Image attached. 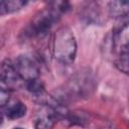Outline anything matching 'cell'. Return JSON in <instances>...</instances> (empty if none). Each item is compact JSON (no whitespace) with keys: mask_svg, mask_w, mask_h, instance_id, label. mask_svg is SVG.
Listing matches in <instances>:
<instances>
[{"mask_svg":"<svg viewBox=\"0 0 129 129\" xmlns=\"http://www.w3.org/2000/svg\"><path fill=\"white\" fill-rule=\"evenodd\" d=\"M96 79L89 70H83L68 80L63 87L55 92L54 99L62 106L71 101L88 98L96 88Z\"/></svg>","mask_w":129,"mask_h":129,"instance_id":"cell-1","label":"cell"},{"mask_svg":"<svg viewBox=\"0 0 129 129\" xmlns=\"http://www.w3.org/2000/svg\"><path fill=\"white\" fill-rule=\"evenodd\" d=\"M0 81H1V89L7 90L9 92L20 89L23 86H25L24 81L21 79V77L19 76V74L15 69L13 61L9 59H5L1 63Z\"/></svg>","mask_w":129,"mask_h":129,"instance_id":"cell-4","label":"cell"},{"mask_svg":"<svg viewBox=\"0 0 129 129\" xmlns=\"http://www.w3.org/2000/svg\"><path fill=\"white\" fill-rule=\"evenodd\" d=\"M3 111H4L5 116L8 119L15 120V119H19L25 116L27 112V108L25 104H23L22 102L18 100H12V101H9L3 107Z\"/></svg>","mask_w":129,"mask_h":129,"instance_id":"cell-6","label":"cell"},{"mask_svg":"<svg viewBox=\"0 0 129 129\" xmlns=\"http://www.w3.org/2000/svg\"><path fill=\"white\" fill-rule=\"evenodd\" d=\"M52 55L62 64H72L77 55V40L68 26L59 27L52 39Z\"/></svg>","mask_w":129,"mask_h":129,"instance_id":"cell-3","label":"cell"},{"mask_svg":"<svg viewBox=\"0 0 129 129\" xmlns=\"http://www.w3.org/2000/svg\"><path fill=\"white\" fill-rule=\"evenodd\" d=\"M115 67L125 75L129 76V57L122 56L115 61Z\"/></svg>","mask_w":129,"mask_h":129,"instance_id":"cell-9","label":"cell"},{"mask_svg":"<svg viewBox=\"0 0 129 129\" xmlns=\"http://www.w3.org/2000/svg\"><path fill=\"white\" fill-rule=\"evenodd\" d=\"M13 64L25 84L38 79L39 69L36 62L28 55L17 56L16 59L13 61Z\"/></svg>","mask_w":129,"mask_h":129,"instance_id":"cell-5","label":"cell"},{"mask_svg":"<svg viewBox=\"0 0 129 129\" xmlns=\"http://www.w3.org/2000/svg\"><path fill=\"white\" fill-rule=\"evenodd\" d=\"M108 10L110 16L114 18H118L120 20L127 19L129 18V1H111L108 4Z\"/></svg>","mask_w":129,"mask_h":129,"instance_id":"cell-7","label":"cell"},{"mask_svg":"<svg viewBox=\"0 0 129 129\" xmlns=\"http://www.w3.org/2000/svg\"><path fill=\"white\" fill-rule=\"evenodd\" d=\"M27 4V1L23 0H2L0 2V14L5 15L8 13H13Z\"/></svg>","mask_w":129,"mask_h":129,"instance_id":"cell-8","label":"cell"},{"mask_svg":"<svg viewBox=\"0 0 129 129\" xmlns=\"http://www.w3.org/2000/svg\"><path fill=\"white\" fill-rule=\"evenodd\" d=\"M62 13L50 2L48 7L42 9L30 20L21 35L23 39H33L44 37L58 21Z\"/></svg>","mask_w":129,"mask_h":129,"instance_id":"cell-2","label":"cell"},{"mask_svg":"<svg viewBox=\"0 0 129 129\" xmlns=\"http://www.w3.org/2000/svg\"><path fill=\"white\" fill-rule=\"evenodd\" d=\"M10 92L7 90H3L1 89V93H0V103H1V107L3 108L9 101H10Z\"/></svg>","mask_w":129,"mask_h":129,"instance_id":"cell-10","label":"cell"},{"mask_svg":"<svg viewBox=\"0 0 129 129\" xmlns=\"http://www.w3.org/2000/svg\"><path fill=\"white\" fill-rule=\"evenodd\" d=\"M13 129H24V128H21V127H15V128H13Z\"/></svg>","mask_w":129,"mask_h":129,"instance_id":"cell-11","label":"cell"}]
</instances>
